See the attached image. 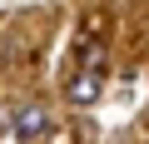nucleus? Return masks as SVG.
<instances>
[{
  "label": "nucleus",
  "instance_id": "obj_1",
  "mask_svg": "<svg viewBox=\"0 0 149 144\" xmlns=\"http://www.w3.org/2000/svg\"><path fill=\"white\" fill-rule=\"evenodd\" d=\"M15 139H25V144H35V139H45L50 134V109L45 104H15Z\"/></svg>",
  "mask_w": 149,
  "mask_h": 144
},
{
  "label": "nucleus",
  "instance_id": "obj_2",
  "mask_svg": "<svg viewBox=\"0 0 149 144\" xmlns=\"http://www.w3.org/2000/svg\"><path fill=\"white\" fill-rule=\"evenodd\" d=\"M100 90H104L100 70H80V75H70V85H65V99H70V104H95V99H100Z\"/></svg>",
  "mask_w": 149,
  "mask_h": 144
}]
</instances>
